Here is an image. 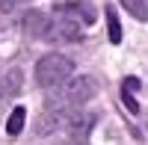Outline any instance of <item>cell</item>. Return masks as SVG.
<instances>
[{"label":"cell","instance_id":"obj_1","mask_svg":"<svg viewBox=\"0 0 148 145\" xmlns=\"http://www.w3.org/2000/svg\"><path fill=\"white\" fill-rule=\"evenodd\" d=\"M74 74V62L65 56V53H45L39 62H36V80H39V86L45 89H53L59 83H65L68 77Z\"/></svg>","mask_w":148,"mask_h":145},{"label":"cell","instance_id":"obj_2","mask_svg":"<svg viewBox=\"0 0 148 145\" xmlns=\"http://www.w3.org/2000/svg\"><path fill=\"white\" fill-rule=\"evenodd\" d=\"M95 92H98L95 77H89V74H74V77L65 80V95H62V98L71 107H80V104H86L89 98H95Z\"/></svg>","mask_w":148,"mask_h":145},{"label":"cell","instance_id":"obj_3","mask_svg":"<svg viewBox=\"0 0 148 145\" xmlns=\"http://www.w3.org/2000/svg\"><path fill=\"white\" fill-rule=\"evenodd\" d=\"M80 36H83V27L65 15H56L51 21V30H47V39H53V42H77Z\"/></svg>","mask_w":148,"mask_h":145},{"label":"cell","instance_id":"obj_4","mask_svg":"<svg viewBox=\"0 0 148 145\" xmlns=\"http://www.w3.org/2000/svg\"><path fill=\"white\" fill-rule=\"evenodd\" d=\"M53 12L65 15V18H74L80 27H92V21H95V6L92 3H56Z\"/></svg>","mask_w":148,"mask_h":145},{"label":"cell","instance_id":"obj_5","mask_svg":"<svg viewBox=\"0 0 148 145\" xmlns=\"http://www.w3.org/2000/svg\"><path fill=\"white\" fill-rule=\"evenodd\" d=\"M21 27L27 36H33V39H47V30H51V18L42 15V12H27V15L21 18Z\"/></svg>","mask_w":148,"mask_h":145},{"label":"cell","instance_id":"obj_6","mask_svg":"<svg viewBox=\"0 0 148 145\" xmlns=\"http://www.w3.org/2000/svg\"><path fill=\"white\" fill-rule=\"evenodd\" d=\"M24 122H27V110L24 107H15V110L9 113V122H6V133L9 136H18L24 130Z\"/></svg>","mask_w":148,"mask_h":145},{"label":"cell","instance_id":"obj_7","mask_svg":"<svg viewBox=\"0 0 148 145\" xmlns=\"http://www.w3.org/2000/svg\"><path fill=\"white\" fill-rule=\"evenodd\" d=\"M104 18H107V36H110V42H113V44H119V42H121V24H119L116 9H113V6H107Z\"/></svg>","mask_w":148,"mask_h":145},{"label":"cell","instance_id":"obj_8","mask_svg":"<svg viewBox=\"0 0 148 145\" xmlns=\"http://www.w3.org/2000/svg\"><path fill=\"white\" fill-rule=\"evenodd\" d=\"M119 3L125 6L136 21H148V6H145V0H119Z\"/></svg>","mask_w":148,"mask_h":145},{"label":"cell","instance_id":"obj_9","mask_svg":"<svg viewBox=\"0 0 148 145\" xmlns=\"http://www.w3.org/2000/svg\"><path fill=\"white\" fill-rule=\"evenodd\" d=\"M21 83H24L21 71H18V68H12L9 74H6V83H3V86H0V89H3V95H15V92L21 89Z\"/></svg>","mask_w":148,"mask_h":145},{"label":"cell","instance_id":"obj_10","mask_svg":"<svg viewBox=\"0 0 148 145\" xmlns=\"http://www.w3.org/2000/svg\"><path fill=\"white\" fill-rule=\"evenodd\" d=\"M121 98H125V107H127L130 113H139V104L133 101V95H130V92H125V89H121Z\"/></svg>","mask_w":148,"mask_h":145},{"label":"cell","instance_id":"obj_11","mask_svg":"<svg viewBox=\"0 0 148 145\" xmlns=\"http://www.w3.org/2000/svg\"><path fill=\"white\" fill-rule=\"evenodd\" d=\"M139 86H142L139 77H127V80H125V92H130V95H133V92H139Z\"/></svg>","mask_w":148,"mask_h":145},{"label":"cell","instance_id":"obj_12","mask_svg":"<svg viewBox=\"0 0 148 145\" xmlns=\"http://www.w3.org/2000/svg\"><path fill=\"white\" fill-rule=\"evenodd\" d=\"M18 3H24V0H0V12H12Z\"/></svg>","mask_w":148,"mask_h":145},{"label":"cell","instance_id":"obj_13","mask_svg":"<svg viewBox=\"0 0 148 145\" xmlns=\"http://www.w3.org/2000/svg\"><path fill=\"white\" fill-rule=\"evenodd\" d=\"M62 145H83V142H77V139H71V142H62Z\"/></svg>","mask_w":148,"mask_h":145},{"label":"cell","instance_id":"obj_14","mask_svg":"<svg viewBox=\"0 0 148 145\" xmlns=\"http://www.w3.org/2000/svg\"><path fill=\"white\" fill-rule=\"evenodd\" d=\"M0 98H3V89H0Z\"/></svg>","mask_w":148,"mask_h":145}]
</instances>
